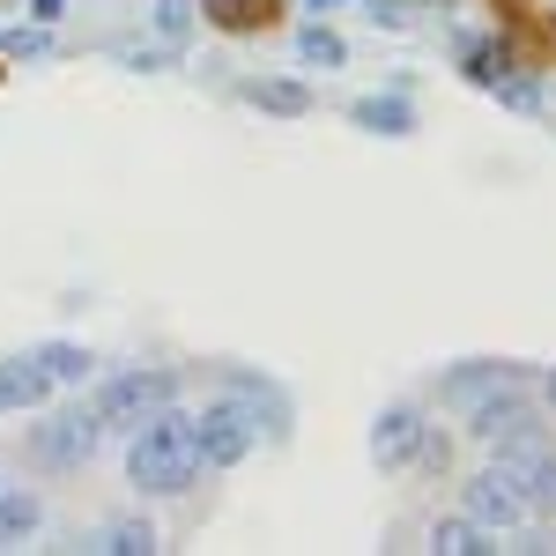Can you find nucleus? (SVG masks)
Masks as SVG:
<instances>
[{"mask_svg":"<svg viewBox=\"0 0 556 556\" xmlns=\"http://www.w3.org/2000/svg\"><path fill=\"white\" fill-rule=\"evenodd\" d=\"M127 475H134V490H149V497H178V490L201 475V453H193V416H178L172 401H164L149 424L134 430Z\"/></svg>","mask_w":556,"mask_h":556,"instance_id":"obj_1","label":"nucleus"},{"mask_svg":"<svg viewBox=\"0 0 556 556\" xmlns=\"http://www.w3.org/2000/svg\"><path fill=\"white\" fill-rule=\"evenodd\" d=\"M178 393L172 371H112V379L97 386V401H89V416L112 430V424H149L164 401Z\"/></svg>","mask_w":556,"mask_h":556,"instance_id":"obj_2","label":"nucleus"},{"mask_svg":"<svg viewBox=\"0 0 556 556\" xmlns=\"http://www.w3.org/2000/svg\"><path fill=\"white\" fill-rule=\"evenodd\" d=\"M253 438H260V424H253V408L230 393V401H215L208 416H193V453L208 460V468H238L245 453H253Z\"/></svg>","mask_w":556,"mask_h":556,"instance_id":"obj_3","label":"nucleus"},{"mask_svg":"<svg viewBox=\"0 0 556 556\" xmlns=\"http://www.w3.org/2000/svg\"><path fill=\"white\" fill-rule=\"evenodd\" d=\"M97 438H104V424L89 416V408H67V416H52V424L30 430V460L52 475L83 468V460H97Z\"/></svg>","mask_w":556,"mask_h":556,"instance_id":"obj_4","label":"nucleus"},{"mask_svg":"<svg viewBox=\"0 0 556 556\" xmlns=\"http://www.w3.org/2000/svg\"><path fill=\"white\" fill-rule=\"evenodd\" d=\"M468 519H482L490 534H513V527H527V497H519V482L505 468H482L468 482Z\"/></svg>","mask_w":556,"mask_h":556,"instance_id":"obj_5","label":"nucleus"},{"mask_svg":"<svg viewBox=\"0 0 556 556\" xmlns=\"http://www.w3.org/2000/svg\"><path fill=\"white\" fill-rule=\"evenodd\" d=\"M475 438L482 445H497V438H534V416H527V401H519V386L513 393H490V401H475Z\"/></svg>","mask_w":556,"mask_h":556,"instance_id":"obj_6","label":"nucleus"},{"mask_svg":"<svg viewBox=\"0 0 556 556\" xmlns=\"http://www.w3.org/2000/svg\"><path fill=\"white\" fill-rule=\"evenodd\" d=\"M513 386H527V371H519V364H468V371H445V401L475 408V401L513 393Z\"/></svg>","mask_w":556,"mask_h":556,"instance_id":"obj_7","label":"nucleus"},{"mask_svg":"<svg viewBox=\"0 0 556 556\" xmlns=\"http://www.w3.org/2000/svg\"><path fill=\"white\" fill-rule=\"evenodd\" d=\"M416 445H424V416L416 408H386L379 430H371V460L379 468H401V460H416Z\"/></svg>","mask_w":556,"mask_h":556,"instance_id":"obj_8","label":"nucleus"},{"mask_svg":"<svg viewBox=\"0 0 556 556\" xmlns=\"http://www.w3.org/2000/svg\"><path fill=\"white\" fill-rule=\"evenodd\" d=\"M505 475L519 482V497H527V513H542V519H556V460L534 445V453H513L505 460Z\"/></svg>","mask_w":556,"mask_h":556,"instance_id":"obj_9","label":"nucleus"},{"mask_svg":"<svg viewBox=\"0 0 556 556\" xmlns=\"http://www.w3.org/2000/svg\"><path fill=\"white\" fill-rule=\"evenodd\" d=\"M230 393L253 408L260 438H290V401H282V393H275L267 379H253V371H230Z\"/></svg>","mask_w":556,"mask_h":556,"instance_id":"obj_10","label":"nucleus"},{"mask_svg":"<svg viewBox=\"0 0 556 556\" xmlns=\"http://www.w3.org/2000/svg\"><path fill=\"white\" fill-rule=\"evenodd\" d=\"M52 379L38 371V356H23V364H0V416H15V408H38Z\"/></svg>","mask_w":556,"mask_h":556,"instance_id":"obj_11","label":"nucleus"},{"mask_svg":"<svg viewBox=\"0 0 556 556\" xmlns=\"http://www.w3.org/2000/svg\"><path fill=\"white\" fill-rule=\"evenodd\" d=\"M430 549L438 556H482V549H497V542H490V527H482V519H438V527H430Z\"/></svg>","mask_w":556,"mask_h":556,"instance_id":"obj_12","label":"nucleus"},{"mask_svg":"<svg viewBox=\"0 0 556 556\" xmlns=\"http://www.w3.org/2000/svg\"><path fill=\"white\" fill-rule=\"evenodd\" d=\"M356 127L364 134H408L416 112H408V97H364V104H356Z\"/></svg>","mask_w":556,"mask_h":556,"instance_id":"obj_13","label":"nucleus"},{"mask_svg":"<svg viewBox=\"0 0 556 556\" xmlns=\"http://www.w3.org/2000/svg\"><path fill=\"white\" fill-rule=\"evenodd\" d=\"M38 371H45L52 386H67V379H89V356H83L75 342H45V349H38Z\"/></svg>","mask_w":556,"mask_h":556,"instance_id":"obj_14","label":"nucleus"},{"mask_svg":"<svg viewBox=\"0 0 556 556\" xmlns=\"http://www.w3.org/2000/svg\"><path fill=\"white\" fill-rule=\"evenodd\" d=\"M245 97H253L260 112H282V119H298L304 104H312V97H304V83H253Z\"/></svg>","mask_w":556,"mask_h":556,"instance_id":"obj_15","label":"nucleus"},{"mask_svg":"<svg viewBox=\"0 0 556 556\" xmlns=\"http://www.w3.org/2000/svg\"><path fill=\"white\" fill-rule=\"evenodd\" d=\"M193 23H201L193 0H156V38H164V45H186V38H193Z\"/></svg>","mask_w":556,"mask_h":556,"instance_id":"obj_16","label":"nucleus"},{"mask_svg":"<svg viewBox=\"0 0 556 556\" xmlns=\"http://www.w3.org/2000/svg\"><path fill=\"white\" fill-rule=\"evenodd\" d=\"M267 8H275V0H208V15L223 23V30H260Z\"/></svg>","mask_w":556,"mask_h":556,"instance_id":"obj_17","label":"nucleus"},{"mask_svg":"<svg viewBox=\"0 0 556 556\" xmlns=\"http://www.w3.org/2000/svg\"><path fill=\"white\" fill-rule=\"evenodd\" d=\"M38 519H45V505H38V497H8V490H0V542H15V534H30Z\"/></svg>","mask_w":556,"mask_h":556,"instance_id":"obj_18","label":"nucleus"},{"mask_svg":"<svg viewBox=\"0 0 556 556\" xmlns=\"http://www.w3.org/2000/svg\"><path fill=\"white\" fill-rule=\"evenodd\" d=\"M298 52H304V60H312V67H342V60H349V45L334 38L327 23H312V30H304V38H298Z\"/></svg>","mask_w":556,"mask_h":556,"instance_id":"obj_19","label":"nucleus"},{"mask_svg":"<svg viewBox=\"0 0 556 556\" xmlns=\"http://www.w3.org/2000/svg\"><path fill=\"white\" fill-rule=\"evenodd\" d=\"M468 60H475L468 75H475V83H490V89L513 75V67H505V45H468Z\"/></svg>","mask_w":556,"mask_h":556,"instance_id":"obj_20","label":"nucleus"},{"mask_svg":"<svg viewBox=\"0 0 556 556\" xmlns=\"http://www.w3.org/2000/svg\"><path fill=\"white\" fill-rule=\"evenodd\" d=\"M0 52H15V60H45L52 38H45V23H30V30H0Z\"/></svg>","mask_w":556,"mask_h":556,"instance_id":"obj_21","label":"nucleus"},{"mask_svg":"<svg viewBox=\"0 0 556 556\" xmlns=\"http://www.w3.org/2000/svg\"><path fill=\"white\" fill-rule=\"evenodd\" d=\"M97 549H112V556H141V549H156V534L149 527H104V542Z\"/></svg>","mask_w":556,"mask_h":556,"instance_id":"obj_22","label":"nucleus"},{"mask_svg":"<svg viewBox=\"0 0 556 556\" xmlns=\"http://www.w3.org/2000/svg\"><path fill=\"white\" fill-rule=\"evenodd\" d=\"M364 15H371V23H379V30H408V8H401V0H371V8H364Z\"/></svg>","mask_w":556,"mask_h":556,"instance_id":"obj_23","label":"nucleus"},{"mask_svg":"<svg viewBox=\"0 0 556 556\" xmlns=\"http://www.w3.org/2000/svg\"><path fill=\"white\" fill-rule=\"evenodd\" d=\"M23 15H30V23H60V15H67V0H23Z\"/></svg>","mask_w":556,"mask_h":556,"instance_id":"obj_24","label":"nucleus"},{"mask_svg":"<svg viewBox=\"0 0 556 556\" xmlns=\"http://www.w3.org/2000/svg\"><path fill=\"white\" fill-rule=\"evenodd\" d=\"M542 393H549V408H556V371H549V379H542Z\"/></svg>","mask_w":556,"mask_h":556,"instance_id":"obj_25","label":"nucleus"},{"mask_svg":"<svg viewBox=\"0 0 556 556\" xmlns=\"http://www.w3.org/2000/svg\"><path fill=\"white\" fill-rule=\"evenodd\" d=\"M304 8H342V0H304Z\"/></svg>","mask_w":556,"mask_h":556,"instance_id":"obj_26","label":"nucleus"}]
</instances>
